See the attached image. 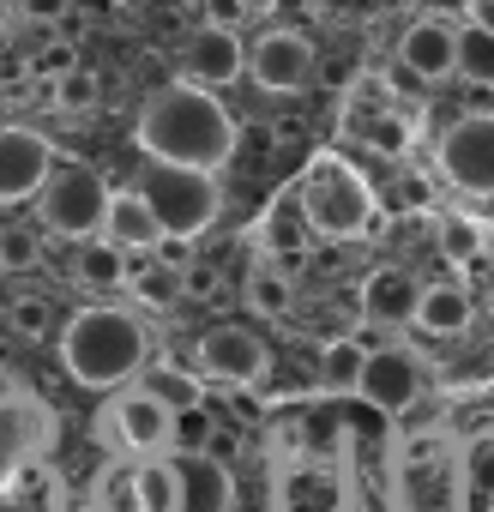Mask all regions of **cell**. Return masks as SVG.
<instances>
[{
    "label": "cell",
    "mask_w": 494,
    "mask_h": 512,
    "mask_svg": "<svg viewBox=\"0 0 494 512\" xmlns=\"http://www.w3.org/2000/svg\"><path fill=\"white\" fill-rule=\"evenodd\" d=\"M362 368H368V344H356V338H332V344L320 350V374H326L332 386H356Z\"/></svg>",
    "instance_id": "25"
},
{
    "label": "cell",
    "mask_w": 494,
    "mask_h": 512,
    "mask_svg": "<svg viewBox=\"0 0 494 512\" xmlns=\"http://www.w3.org/2000/svg\"><path fill=\"white\" fill-rule=\"evenodd\" d=\"M109 416L121 422V440H127V452H169V422H175V410L169 404H157L145 386L139 392H121V398H109Z\"/></svg>",
    "instance_id": "14"
},
{
    "label": "cell",
    "mask_w": 494,
    "mask_h": 512,
    "mask_svg": "<svg viewBox=\"0 0 494 512\" xmlns=\"http://www.w3.org/2000/svg\"><path fill=\"white\" fill-rule=\"evenodd\" d=\"M145 326L133 320V314H121V308H85V314H73L67 320V332H61V362H67V374L79 380V386H91V392H115V386H127L139 368H145Z\"/></svg>",
    "instance_id": "2"
},
{
    "label": "cell",
    "mask_w": 494,
    "mask_h": 512,
    "mask_svg": "<svg viewBox=\"0 0 494 512\" xmlns=\"http://www.w3.org/2000/svg\"><path fill=\"white\" fill-rule=\"evenodd\" d=\"M302 217L332 241H356L374 223V187L362 181V169H350L344 157L326 151L302 175Z\"/></svg>",
    "instance_id": "3"
},
{
    "label": "cell",
    "mask_w": 494,
    "mask_h": 512,
    "mask_svg": "<svg viewBox=\"0 0 494 512\" xmlns=\"http://www.w3.org/2000/svg\"><path fill=\"white\" fill-rule=\"evenodd\" d=\"M247 308H254V314H290V302H296V290H290V278L278 272V266H254V272H247Z\"/></svg>",
    "instance_id": "22"
},
{
    "label": "cell",
    "mask_w": 494,
    "mask_h": 512,
    "mask_svg": "<svg viewBox=\"0 0 494 512\" xmlns=\"http://www.w3.org/2000/svg\"><path fill=\"white\" fill-rule=\"evenodd\" d=\"M211 440H217V422H211L205 404L175 410V422H169V452H211Z\"/></svg>",
    "instance_id": "24"
},
{
    "label": "cell",
    "mask_w": 494,
    "mask_h": 512,
    "mask_svg": "<svg viewBox=\"0 0 494 512\" xmlns=\"http://www.w3.org/2000/svg\"><path fill=\"white\" fill-rule=\"evenodd\" d=\"M37 446H43V404L19 386V374L0 368V488L31 464Z\"/></svg>",
    "instance_id": "7"
},
{
    "label": "cell",
    "mask_w": 494,
    "mask_h": 512,
    "mask_svg": "<svg viewBox=\"0 0 494 512\" xmlns=\"http://www.w3.org/2000/svg\"><path fill=\"white\" fill-rule=\"evenodd\" d=\"M139 145L151 163H187V169H223L235 157V121L205 85H163L139 109Z\"/></svg>",
    "instance_id": "1"
},
{
    "label": "cell",
    "mask_w": 494,
    "mask_h": 512,
    "mask_svg": "<svg viewBox=\"0 0 494 512\" xmlns=\"http://www.w3.org/2000/svg\"><path fill=\"white\" fill-rule=\"evenodd\" d=\"M187 7H199V0H187Z\"/></svg>",
    "instance_id": "38"
},
{
    "label": "cell",
    "mask_w": 494,
    "mask_h": 512,
    "mask_svg": "<svg viewBox=\"0 0 494 512\" xmlns=\"http://www.w3.org/2000/svg\"><path fill=\"white\" fill-rule=\"evenodd\" d=\"M43 260V235L19 229V223H0V272H25Z\"/></svg>",
    "instance_id": "29"
},
{
    "label": "cell",
    "mask_w": 494,
    "mask_h": 512,
    "mask_svg": "<svg viewBox=\"0 0 494 512\" xmlns=\"http://www.w3.org/2000/svg\"><path fill=\"white\" fill-rule=\"evenodd\" d=\"M247 73H254L260 91H296L314 73V43L302 31H266L247 49Z\"/></svg>",
    "instance_id": "11"
},
{
    "label": "cell",
    "mask_w": 494,
    "mask_h": 512,
    "mask_svg": "<svg viewBox=\"0 0 494 512\" xmlns=\"http://www.w3.org/2000/svg\"><path fill=\"white\" fill-rule=\"evenodd\" d=\"M356 392H362L374 410L404 416V410L422 398V362H416L404 344H380V350H368V368H362Z\"/></svg>",
    "instance_id": "9"
},
{
    "label": "cell",
    "mask_w": 494,
    "mask_h": 512,
    "mask_svg": "<svg viewBox=\"0 0 494 512\" xmlns=\"http://www.w3.org/2000/svg\"><path fill=\"white\" fill-rule=\"evenodd\" d=\"M187 296H217V278H211L205 266H193V272H187Z\"/></svg>",
    "instance_id": "35"
},
{
    "label": "cell",
    "mask_w": 494,
    "mask_h": 512,
    "mask_svg": "<svg viewBox=\"0 0 494 512\" xmlns=\"http://www.w3.org/2000/svg\"><path fill=\"white\" fill-rule=\"evenodd\" d=\"M488 247V235H482V223L476 217H464V211H452L446 223H440V253L452 266H464V260H476V253Z\"/></svg>",
    "instance_id": "26"
},
{
    "label": "cell",
    "mask_w": 494,
    "mask_h": 512,
    "mask_svg": "<svg viewBox=\"0 0 494 512\" xmlns=\"http://www.w3.org/2000/svg\"><path fill=\"white\" fill-rule=\"evenodd\" d=\"M241 7H247V19H254V13H272L278 0H241Z\"/></svg>",
    "instance_id": "37"
},
{
    "label": "cell",
    "mask_w": 494,
    "mask_h": 512,
    "mask_svg": "<svg viewBox=\"0 0 494 512\" xmlns=\"http://www.w3.org/2000/svg\"><path fill=\"white\" fill-rule=\"evenodd\" d=\"M416 326L428 338H458L470 326V296L458 284H422V302H416Z\"/></svg>",
    "instance_id": "18"
},
{
    "label": "cell",
    "mask_w": 494,
    "mask_h": 512,
    "mask_svg": "<svg viewBox=\"0 0 494 512\" xmlns=\"http://www.w3.org/2000/svg\"><path fill=\"white\" fill-rule=\"evenodd\" d=\"M127 290L145 302V308H175L187 296V266H169V260H151L139 272H127Z\"/></svg>",
    "instance_id": "20"
},
{
    "label": "cell",
    "mask_w": 494,
    "mask_h": 512,
    "mask_svg": "<svg viewBox=\"0 0 494 512\" xmlns=\"http://www.w3.org/2000/svg\"><path fill=\"white\" fill-rule=\"evenodd\" d=\"M73 67H79V61H73V49H67V43H43V49H37V61H31V73H37L43 85H55V79H67Z\"/></svg>",
    "instance_id": "32"
},
{
    "label": "cell",
    "mask_w": 494,
    "mask_h": 512,
    "mask_svg": "<svg viewBox=\"0 0 494 512\" xmlns=\"http://www.w3.org/2000/svg\"><path fill=\"white\" fill-rule=\"evenodd\" d=\"M241 73H247V49H241V37L223 31V25H205V31L193 37L187 79H193V85H235Z\"/></svg>",
    "instance_id": "15"
},
{
    "label": "cell",
    "mask_w": 494,
    "mask_h": 512,
    "mask_svg": "<svg viewBox=\"0 0 494 512\" xmlns=\"http://www.w3.org/2000/svg\"><path fill=\"white\" fill-rule=\"evenodd\" d=\"M458 73L470 79V85H494V31H482V25H458Z\"/></svg>",
    "instance_id": "23"
},
{
    "label": "cell",
    "mask_w": 494,
    "mask_h": 512,
    "mask_svg": "<svg viewBox=\"0 0 494 512\" xmlns=\"http://www.w3.org/2000/svg\"><path fill=\"white\" fill-rule=\"evenodd\" d=\"M49 169H55V151H49L43 133H31V127H19V121L0 127V205L37 199L43 181H49Z\"/></svg>",
    "instance_id": "8"
},
{
    "label": "cell",
    "mask_w": 494,
    "mask_h": 512,
    "mask_svg": "<svg viewBox=\"0 0 494 512\" xmlns=\"http://www.w3.org/2000/svg\"><path fill=\"white\" fill-rule=\"evenodd\" d=\"M199 13H205V25H223V31H235V25L247 19L241 0H199Z\"/></svg>",
    "instance_id": "33"
},
{
    "label": "cell",
    "mask_w": 494,
    "mask_h": 512,
    "mask_svg": "<svg viewBox=\"0 0 494 512\" xmlns=\"http://www.w3.org/2000/svg\"><path fill=\"white\" fill-rule=\"evenodd\" d=\"M73 272H79L85 284H97V290H109V284H127V247H115L109 235H91V241H79V260H73Z\"/></svg>",
    "instance_id": "21"
},
{
    "label": "cell",
    "mask_w": 494,
    "mask_h": 512,
    "mask_svg": "<svg viewBox=\"0 0 494 512\" xmlns=\"http://www.w3.org/2000/svg\"><path fill=\"white\" fill-rule=\"evenodd\" d=\"M175 494H181V482H175V452L163 458V452H145L139 464H133V506L139 512H175Z\"/></svg>",
    "instance_id": "19"
},
{
    "label": "cell",
    "mask_w": 494,
    "mask_h": 512,
    "mask_svg": "<svg viewBox=\"0 0 494 512\" xmlns=\"http://www.w3.org/2000/svg\"><path fill=\"white\" fill-rule=\"evenodd\" d=\"M175 482H181L175 512H229V500H235V482H229L223 458H211V452H175Z\"/></svg>",
    "instance_id": "12"
},
{
    "label": "cell",
    "mask_w": 494,
    "mask_h": 512,
    "mask_svg": "<svg viewBox=\"0 0 494 512\" xmlns=\"http://www.w3.org/2000/svg\"><path fill=\"white\" fill-rule=\"evenodd\" d=\"M398 61H404L416 79H446V73H458V25H446V19H416V25L398 37Z\"/></svg>",
    "instance_id": "13"
},
{
    "label": "cell",
    "mask_w": 494,
    "mask_h": 512,
    "mask_svg": "<svg viewBox=\"0 0 494 512\" xmlns=\"http://www.w3.org/2000/svg\"><path fill=\"white\" fill-rule=\"evenodd\" d=\"M440 175L458 193H494V115H464L440 133Z\"/></svg>",
    "instance_id": "6"
},
{
    "label": "cell",
    "mask_w": 494,
    "mask_h": 512,
    "mask_svg": "<svg viewBox=\"0 0 494 512\" xmlns=\"http://www.w3.org/2000/svg\"><path fill=\"white\" fill-rule=\"evenodd\" d=\"M109 199L115 193L91 163H55L43 193H37V217H43V229L67 235V241H91V235H103Z\"/></svg>",
    "instance_id": "5"
},
{
    "label": "cell",
    "mask_w": 494,
    "mask_h": 512,
    "mask_svg": "<svg viewBox=\"0 0 494 512\" xmlns=\"http://www.w3.org/2000/svg\"><path fill=\"white\" fill-rule=\"evenodd\" d=\"M139 193L151 205V217L163 223L169 241H193L199 229H211L217 217V181L211 169H187V163H151L139 175Z\"/></svg>",
    "instance_id": "4"
},
{
    "label": "cell",
    "mask_w": 494,
    "mask_h": 512,
    "mask_svg": "<svg viewBox=\"0 0 494 512\" xmlns=\"http://www.w3.org/2000/svg\"><path fill=\"white\" fill-rule=\"evenodd\" d=\"M97 97H103V85H97V73H85V67H73V73L55 79V91H49V103H55L61 115H91Z\"/></svg>",
    "instance_id": "27"
},
{
    "label": "cell",
    "mask_w": 494,
    "mask_h": 512,
    "mask_svg": "<svg viewBox=\"0 0 494 512\" xmlns=\"http://www.w3.org/2000/svg\"><path fill=\"white\" fill-rule=\"evenodd\" d=\"M362 127H368V145H374L380 157H404V151H410V127H404L398 115H362Z\"/></svg>",
    "instance_id": "31"
},
{
    "label": "cell",
    "mask_w": 494,
    "mask_h": 512,
    "mask_svg": "<svg viewBox=\"0 0 494 512\" xmlns=\"http://www.w3.org/2000/svg\"><path fill=\"white\" fill-rule=\"evenodd\" d=\"M7 326H13L19 338H49V326H55V308H49L43 296H19V302L7 308Z\"/></svg>",
    "instance_id": "30"
},
{
    "label": "cell",
    "mask_w": 494,
    "mask_h": 512,
    "mask_svg": "<svg viewBox=\"0 0 494 512\" xmlns=\"http://www.w3.org/2000/svg\"><path fill=\"white\" fill-rule=\"evenodd\" d=\"M145 392H151L157 404H169V410H187V404H199V380H193L187 368H175V362H163V368L145 380Z\"/></svg>",
    "instance_id": "28"
},
{
    "label": "cell",
    "mask_w": 494,
    "mask_h": 512,
    "mask_svg": "<svg viewBox=\"0 0 494 512\" xmlns=\"http://www.w3.org/2000/svg\"><path fill=\"white\" fill-rule=\"evenodd\" d=\"M199 374H211L223 386H254L266 374V344L247 326H211L199 338Z\"/></svg>",
    "instance_id": "10"
},
{
    "label": "cell",
    "mask_w": 494,
    "mask_h": 512,
    "mask_svg": "<svg viewBox=\"0 0 494 512\" xmlns=\"http://www.w3.org/2000/svg\"><path fill=\"white\" fill-rule=\"evenodd\" d=\"M470 25H482V31H494V0H470Z\"/></svg>",
    "instance_id": "36"
},
{
    "label": "cell",
    "mask_w": 494,
    "mask_h": 512,
    "mask_svg": "<svg viewBox=\"0 0 494 512\" xmlns=\"http://www.w3.org/2000/svg\"><path fill=\"white\" fill-rule=\"evenodd\" d=\"M103 235H109L115 247H127V253H145V247H157V241H163V223L151 217V205H145V193L133 187V193H115V199H109V217H103Z\"/></svg>",
    "instance_id": "17"
},
{
    "label": "cell",
    "mask_w": 494,
    "mask_h": 512,
    "mask_svg": "<svg viewBox=\"0 0 494 512\" xmlns=\"http://www.w3.org/2000/svg\"><path fill=\"white\" fill-rule=\"evenodd\" d=\"M416 302H422V284L404 278V272H392V266L362 284V314H368L374 326H404V320H416Z\"/></svg>",
    "instance_id": "16"
},
{
    "label": "cell",
    "mask_w": 494,
    "mask_h": 512,
    "mask_svg": "<svg viewBox=\"0 0 494 512\" xmlns=\"http://www.w3.org/2000/svg\"><path fill=\"white\" fill-rule=\"evenodd\" d=\"M67 7H73V0H19V13H25L31 25H55V19H67Z\"/></svg>",
    "instance_id": "34"
}]
</instances>
